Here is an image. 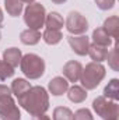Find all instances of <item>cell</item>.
I'll return each mask as SVG.
<instances>
[{
	"mask_svg": "<svg viewBox=\"0 0 119 120\" xmlns=\"http://www.w3.org/2000/svg\"><path fill=\"white\" fill-rule=\"evenodd\" d=\"M67 42L76 55L86 56L88 53L90 38L87 35H70V36H67Z\"/></svg>",
	"mask_w": 119,
	"mask_h": 120,
	"instance_id": "8",
	"label": "cell"
},
{
	"mask_svg": "<svg viewBox=\"0 0 119 120\" xmlns=\"http://www.w3.org/2000/svg\"><path fill=\"white\" fill-rule=\"evenodd\" d=\"M6 96H11V90H10V87L0 84V99L6 98Z\"/></svg>",
	"mask_w": 119,
	"mask_h": 120,
	"instance_id": "27",
	"label": "cell"
},
{
	"mask_svg": "<svg viewBox=\"0 0 119 120\" xmlns=\"http://www.w3.org/2000/svg\"><path fill=\"white\" fill-rule=\"evenodd\" d=\"M69 90V81L64 77H53L48 82V91L53 96H60Z\"/></svg>",
	"mask_w": 119,
	"mask_h": 120,
	"instance_id": "10",
	"label": "cell"
},
{
	"mask_svg": "<svg viewBox=\"0 0 119 120\" xmlns=\"http://www.w3.org/2000/svg\"><path fill=\"white\" fill-rule=\"evenodd\" d=\"M92 43L95 45H99V46H105V48H109L112 45V38L107 34V31L104 30L102 27L99 28H95L92 31Z\"/></svg>",
	"mask_w": 119,
	"mask_h": 120,
	"instance_id": "14",
	"label": "cell"
},
{
	"mask_svg": "<svg viewBox=\"0 0 119 120\" xmlns=\"http://www.w3.org/2000/svg\"><path fill=\"white\" fill-rule=\"evenodd\" d=\"M115 1L116 0H95V4L99 10L107 11V10H111L115 6Z\"/></svg>",
	"mask_w": 119,
	"mask_h": 120,
	"instance_id": "26",
	"label": "cell"
},
{
	"mask_svg": "<svg viewBox=\"0 0 119 120\" xmlns=\"http://www.w3.org/2000/svg\"><path fill=\"white\" fill-rule=\"evenodd\" d=\"M53 4H63V3H66L67 0H51Z\"/></svg>",
	"mask_w": 119,
	"mask_h": 120,
	"instance_id": "29",
	"label": "cell"
},
{
	"mask_svg": "<svg viewBox=\"0 0 119 120\" xmlns=\"http://www.w3.org/2000/svg\"><path fill=\"white\" fill-rule=\"evenodd\" d=\"M87 91L84 90L83 87L80 85H73V87H69L67 90V98L70 102L73 103H81L87 99Z\"/></svg>",
	"mask_w": 119,
	"mask_h": 120,
	"instance_id": "16",
	"label": "cell"
},
{
	"mask_svg": "<svg viewBox=\"0 0 119 120\" xmlns=\"http://www.w3.org/2000/svg\"><path fill=\"white\" fill-rule=\"evenodd\" d=\"M45 27L46 30H58L60 31L64 27V20L58 11H51L49 14H46L45 18Z\"/></svg>",
	"mask_w": 119,
	"mask_h": 120,
	"instance_id": "13",
	"label": "cell"
},
{
	"mask_svg": "<svg viewBox=\"0 0 119 120\" xmlns=\"http://www.w3.org/2000/svg\"><path fill=\"white\" fill-rule=\"evenodd\" d=\"M53 120H73V112L71 109L66 106H58L53 109Z\"/></svg>",
	"mask_w": 119,
	"mask_h": 120,
	"instance_id": "22",
	"label": "cell"
},
{
	"mask_svg": "<svg viewBox=\"0 0 119 120\" xmlns=\"http://www.w3.org/2000/svg\"><path fill=\"white\" fill-rule=\"evenodd\" d=\"M104 96L111 101H119V80L112 78L104 88Z\"/></svg>",
	"mask_w": 119,
	"mask_h": 120,
	"instance_id": "19",
	"label": "cell"
},
{
	"mask_svg": "<svg viewBox=\"0 0 119 120\" xmlns=\"http://www.w3.org/2000/svg\"><path fill=\"white\" fill-rule=\"evenodd\" d=\"M32 120H52L48 115H45V113H42V115H35V116H32Z\"/></svg>",
	"mask_w": 119,
	"mask_h": 120,
	"instance_id": "28",
	"label": "cell"
},
{
	"mask_svg": "<svg viewBox=\"0 0 119 120\" xmlns=\"http://www.w3.org/2000/svg\"><path fill=\"white\" fill-rule=\"evenodd\" d=\"M0 119L1 120H21V112L13 99V96H6L0 99Z\"/></svg>",
	"mask_w": 119,
	"mask_h": 120,
	"instance_id": "7",
	"label": "cell"
},
{
	"mask_svg": "<svg viewBox=\"0 0 119 120\" xmlns=\"http://www.w3.org/2000/svg\"><path fill=\"white\" fill-rule=\"evenodd\" d=\"M0 39H1V32H0Z\"/></svg>",
	"mask_w": 119,
	"mask_h": 120,
	"instance_id": "32",
	"label": "cell"
},
{
	"mask_svg": "<svg viewBox=\"0 0 119 120\" xmlns=\"http://www.w3.org/2000/svg\"><path fill=\"white\" fill-rule=\"evenodd\" d=\"M102 28L107 31V34H108L111 38L118 39V36H119V17L118 15H111V17H108V18L104 21Z\"/></svg>",
	"mask_w": 119,
	"mask_h": 120,
	"instance_id": "17",
	"label": "cell"
},
{
	"mask_svg": "<svg viewBox=\"0 0 119 120\" xmlns=\"http://www.w3.org/2000/svg\"><path fill=\"white\" fill-rule=\"evenodd\" d=\"M45 61L35 53H27L21 57L20 68L28 80H38L45 74Z\"/></svg>",
	"mask_w": 119,
	"mask_h": 120,
	"instance_id": "3",
	"label": "cell"
},
{
	"mask_svg": "<svg viewBox=\"0 0 119 120\" xmlns=\"http://www.w3.org/2000/svg\"><path fill=\"white\" fill-rule=\"evenodd\" d=\"M62 71H63V77L69 82H77V81H80L81 71H83V66L77 60H69L63 66V70Z\"/></svg>",
	"mask_w": 119,
	"mask_h": 120,
	"instance_id": "9",
	"label": "cell"
},
{
	"mask_svg": "<svg viewBox=\"0 0 119 120\" xmlns=\"http://www.w3.org/2000/svg\"><path fill=\"white\" fill-rule=\"evenodd\" d=\"M92 109L104 120H118L119 117V105L115 101L105 98L104 95L97 96L92 101Z\"/></svg>",
	"mask_w": 119,
	"mask_h": 120,
	"instance_id": "5",
	"label": "cell"
},
{
	"mask_svg": "<svg viewBox=\"0 0 119 120\" xmlns=\"http://www.w3.org/2000/svg\"><path fill=\"white\" fill-rule=\"evenodd\" d=\"M108 48L105 46H99V45H95V43H90L88 46V55L92 61L95 63H102L107 60V56H108Z\"/></svg>",
	"mask_w": 119,
	"mask_h": 120,
	"instance_id": "11",
	"label": "cell"
},
{
	"mask_svg": "<svg viewBox=\"0 0 119 120\" xmlns=\"http://www.w3.org/2000/svg\"><path fill=\"white\" fill-rule=\"evenodd\" d=\"M46 10L41 3H31L24 10V22L30 30L39 31L45 25Z\"/></svg>",
	"mask_w": 119,
	"mask_h": 120,
	"instance_id": "4",
	"label": "cell"
},
{
	"mask_svg": "<svg viewBox=\"0 0 119 120\" xmlns=\"http://www.w3.org/2000/svg\"><path fill=\"white\" fill-rule=\"evenodd\" d=\"M42 39L48 45H58L63 39V34L58 30H45L42 34Z\"/></svg>",
	"mask_w": 119,
	"mask_h": 120,
	"instance_id": "21",
	"label": "cell"
},
{
	"mask_svg": "<svg viewBox=\"0 0 119 120\" xmlns=\"http://www.w3.org/2000/svg\"><path fill=\"white\" fill-rule=\"evenodd\" d=\"M3 20H4V15H3V10L0 8V27L3 25Z\"/></svg>",
	"mask_w": 119,
	"mask_h": 120,
	"instance_id": "30",
	"label": "cell"
},
{
	"mask_svg": "<svg viewBox=\"0 0 119 120\" xmlns=\"http://www.w3.org/2000/svg\"><path fill=\"white\" fill-rule=\"evenodd\" d=\"M17 101L18 105L31 116L46 113V110L49 109V94L41 85L31 87L25 94L18 96Z\"/></svg>",
	"mask_w": 119,
	"mask_h": 120,
	"instance_id": "1",
	"label": "cell"
},
{
	"mask_svg": "<svg viewBox=\"0 0 119 120\" xmlns=\"http://www.w3.org/2000/svg\"><path fill=\"white\" fill-rule=\"evenodd\" d=\"M73 120H94L91 110L87 108H81L73 113Z\"/></svg>",
	"mask_w": 119,
	"mask_h": 120,
	"instance_id": "25",
	"label": "cell"
},
{
	"mask_svg": "<svg viewBox=\"0 0 119 120\" xmlns=\"http://www.w3.org/2000/svg\"><path fill=\"white\" fill-rule=\"evenodd\" d=\"M23 3H27V4H31V3H35V0H21Z\"/></svg>",
	"mask_w": 119,
	"mask_h": 120,
	"instance_id": "31",
	"label": "cell"
},
{
	"mask_svg": "<svg viewBox=\"0 0 119 120\" xmlns=\"http://www.w3.org/2000/svg\"><path fill=\"white\" fill-rule=\"evenodd\" d=\"M31 87H32V85L30 84L28 80H25V78H16V80H13L10 90H11V94H13L16 98H18V96H21L23 94H25Z\"/></svg>",
	"mask_w": 119,
	"mask_h": 120,
	"instance_id": "18",
	"label": "cell"
},
{
	"mask_svg": "<svg viewBox=\"0 0 119 120\" xmlns=\"http://www.w3.org/2000/svg\"><path fill=\"white\" fill-rule=\"evenodd\" d=\"M64 25L71 35H84L88 30L87 18L79 11H70L67 18L64 20Z\"/></svg>",
	"mask_w": 119,
	"mask_h": 120,
	"instance_id": "6",
	"label": "cell"
},
{
	"mask_svg": "<svg viewBox=\"0 0 119 120\" xmlns=\"http://www.w3.org/2000/svg\"><path fill=\"white\" fill-rule=\"evenodd\" d=\"M4 8L8 15L18 17L24 10V3L21 0H4Z\"/></svg>",
	"mask_w": 119,
	"mask_h": 120,
	"instance_id": "20",
	"label": "cell"
},
{
	"mask_svg": "<svg viewBox=\"0 0 119 120\" xmlns=\"http://www.w3.org/2000/svg\"><path fill=\"white\" fill-rule=\"evenodd\" d=\"M107 60H108V66H109L114 71H119V55H118V43H116V42H115L114 49L108 52Z\"/></svg>",
	"mask_w": 119,
	"mask_h": 120,
	"instance_id": "23",
	"label": "cell"
},
{
	"mask_svg": "<svg viewBox=\"0 0 119 120\" xmlns=\"http://www.w3.org/2000/svg\"><path fill=\"white\" fill-rule=\"evenodd\" d=\"M41 38H42V35H41L39 31L30 30V28L24 30L21 34H20V41H21V43L28 45V46H34V45L39 43Z\"/></svg>",
	"mask_w": 119,
	"mask_h": 120,
	"instance_id": "15",
	"label": "cell"
},
{
	"mask_svg": "<svg viewBox=\"0 0 119 120\" xmlns=\"http://www.w3.org/2000/svg\"><path fill=\"white\" fill-rule=\"evenodd\" d=\"M13 75H14V68L10 64H7L4 60H0V80L4 81Z\"/></svg>",
	"mask_w": 119,
	"mask_h": 120,
	"instance_id": "24",
	"label": "cell"
},
{
	"mask_svg": "<svg viewBox=\"0 0 119 120\" xmlns=\"http://www.w3.org/2000/svg\"><path fill=\"white\" fill-rule=\"evenodd\" d=\"M21 57H23V53L18 48H8L3 52V60L10 64L13 68L18 67L20 66V61H21Z\"/></svg>",
	"mask_w": 119,
	"mask_h": 120,
	"instance_id": "12",
	"label": "cell"
},
{
	"mask_svg": "<svg viewBox=\"0 0 119 120\" xmlns=\"http://www.w3.org/2000/svg\"><path fill=\"white\" fill-rule=\"evenodd\" d=\"M107 75V70L101 63H95L91 61L88 64H86V67H83L81 71V77H80V82L81 87L86 91H92L95 90L102 80Z\"/></svg>",
	"mask_w": 119,
	"mask_h": 120,
	"instance_id": "2",
	"label": "cell"
}]
</instances>
